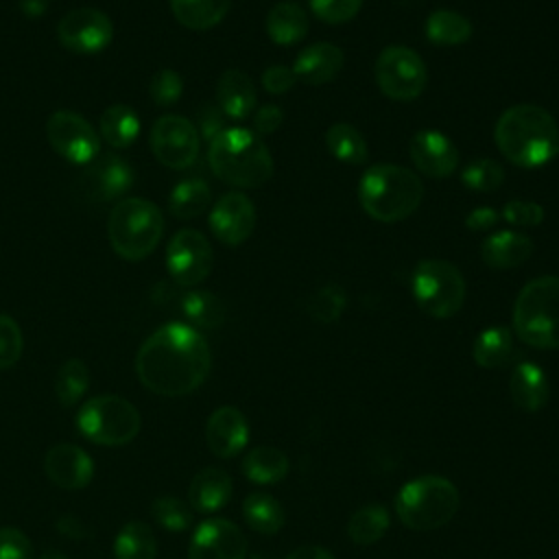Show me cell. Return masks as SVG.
I'll list each match as a JSON object with an SVG mask.
<instances>
[{"label":"cell","instance_id":"obj_29","mask_svg":"<svg viewBox=\"0 0 559 559\" xmlns=\"http://www.w3.org/2000/svg\"><path fill=\"white\" fill-rule=\"evenodd\" d=\"M212 201V190L203 179L190 177L181 179L168 197V210L179 221H190L201 216Z\"/></svg>","mask_w":559,"mask_h":559},{"label":"cell","instance_id":"obj_21","mask_svg":"<svg viewBox=\"0 0 559 559\" xmlns=\"http://www.w3.org/2000/svg\"><path fill=\"white\" fill-rule=\"evenodd\" d=\"M533 253V240L522 231H493L480 245V258L489 269L507 271L524 264Z\"/></svg>","mask_w":559,"mask_h":559},{"label":"cell","instance_id":"obj_13","mask_svg":"<svg viewBox=\"0 0 559 559\" xmlns=\"http://www.w3.org/2000/svg\"><path fill=\"white\" fill-rule=\"evenodd\" d=\"M46 138L52 151L72 164H90L100 151L98 131L70 109H59L48 118Z\"/></svg>","mask_w":559,"mask_h":559},{"label":"cell","instance_id":"obj_31","mask_svg":"<svg viewBox=\"0 0 559 559\" xmlns=\"http://www.w3.org/2000/svg\"><path fill=\"white\" fill-rule=\"evenodd\" d=\"M323 142L328 146V151L343 164L349 166H362L369 157V148H367V140L362 138V133L349 124V122H336L332 124L325 135Z\"/></svg>","mask_w":559,"mask_h":559},{"label":"cell","instance_id":"obj_9","mask_svg":"<svg viewBox=\"0 0 559 559\" xmlns=\"http://www.w3.org/2000/svg\"><path fill=\"white\" fill-rule=\"evenodd\" d=\"M138 408L118 395H96L87 400L79 415V430L98 445H122L140 432Z\"/></svg>","mask_w":559,"mask_h":559},{"label":"cell","instance_id":"obj_51","mask_svg":"<svg viewBox=\"0 0 559 559\" xmlns=\"http://www.w3.org/2000/svg\"><path fill=\"white\" fill-rule=\"evenodd\" d=\"M57 528H59L66 537H72V539H85V537L92 535V528H90L83 520H79L76 515H63V518H59Z\"/></svg>","mask_w":559,"mask_h":559},{"label":"cell","instance_id":"obj_49","mask_svg":"<svg viewBox=\"0 0 559 559\" xmlns=\"http://www.w3.org/2000/svg\"><path fill=\"white\" fill-rule=\"evenodd\" d=\"M223 111L216 107V105H203L201 109H199V127H197V131H199V138H203V140H212V138H216L223 129H225V124H223Z\"/></svg>","mask_w":559,"mask_h":559},{"label":"cell","instance_id":"obj_42","mask_svg":"<svg viewBox=\"0 0 559 559\" xmlns=\"http://www.w3.org/2000/svg\"><path fill=\"white\" fill-rule=\"evenodd\" d=\"M148 94L155 105H162V107L175 105L183 94V81H181L179 72L170 70V68L159 70L148 83Z\"/></svg>","mask_w":559,"mask_h":559},{"label":"cell","instance_id":"obj_32","mask_svg":"<svg viewBox=\"0 0 559 559\" xmlns=\"http://www.w3.org/2000/svg\"><path fill=\"white\" fill-rule=\"evenodd\" d=\"M474 362L485 369H498L509 362L513 354V334L504 325H491L483 330L474 341Z\"/></svg>","mask_w":559,"mask_h":559},{"label":"cell","instance_id":"obj_40","mask_svg":"<svg viewBox=\"0 0 559 559\" xmlns=\"http://www.w3.org/2000/svg\"><path fill=\"white\" fill-rule=\"evenodd\" d=\"M461 181L465 188L476 190V192H493L502 186L504 181V168L489 157H480L469 162L463 173H461Z\"/></svg>","mask_w":559,"mask_h":559},{"label":"cell","instance_id":"obj_16","mask_svg":"<svg viewBox=\"0 0 559 559\" xmlns=\"http://www.w3.org/2000/svg\"><path fill=\"white\" fill-rule=\"evenodd\" d=\"M245 555L247 539L242 531L225 518L201 522L188 548V559H245Z\"/></svg>","mask_w":559,"mask_h":559},{"label":"cell","instance_id":"obj_44","mask_svg":"<svg viewBox=\"0 0 559 559\" xmlns=\"http://www.w3.org/2000/svg\"><path fill=\"white\" fill-rule=\"evenodd\" d=\"M312 13L325 24H343L358 15L362 0H308Z\"/></svg>","mask_w":559,"mask_h":559},{"label":"cell","instance_id":"obj_18","mask_svg":"<svg viewBox=\"0 0 559 559\" xmlns=\"http://www.w3.org/2000/svg\"><path fill=\"white\" fill-rule=\"evenodd\" d=\"M44 472L57 487L76 491L90 485L94 476V463L79 445L59 443L46 452Z\"/></svg>","mask_w":559,"mask_h":559},{"label":"cell","instance_id":"obj_28","mask_svg":"<svg viewBox=\"0 0 559 559\" xmlns=\"http://www.w3.org/2000/svg\"><path fill=\"white\" fill-rule=\"evenodd\" d=\"M288 456L271 445H258L249 450L242 461L245 476L258 485L280 483L288 474Z\"/></svg>","mask_w":559,"mask_h":559},{"label":"cell","instance_id":"obj_30","mask_svg":"<svg viewBox=\"0 0 559 559\" xmlns=\"http://www.w3.org/2000/svg\"><path fill=\"white\" fill-rule=\"evenodd\" d=\"M426 37L437 46H461L472 37V22L454 9H435L426 17Z\"/></svg>","mask_w":559,"mask_h":559},{"label":"cell","instance_id":"obj_22","mask_svg":"<svg viewBox=\"0 0 559 559\" xmlns=\"http://www.w3.org/2000/svg\"><path fill=\"white\" fill-rule=\"evenodd\" d=\"M218 109L234 120H245L255 109V85L242 70L229 68L216 83Z\"/></svg>","mask_w":559,"mask_h":559},{"label":"cell","instance_id":"obj_1","mask_svg":"<svg viewBox=\"0 0 559 559\" xmlns=\"http://www.w3.org/2000/svg\"><path fill=\"white\" fill-rule=\"evenodd\" d=\"M212 367L210 345L188 323H166L138 349L135 373L140 382L166 397L188 395L199 389Z\"/></svg>","mask_w":559,"mask_h":559},{"label":"cell","instance_id":"obj_17","mask_svg":"<svg viewBox=\"0 0 559 559\" xmlns=\"http://www.w3.org/2000/svg\"><path fill=\"white\" fill-rule=\"evenodd\" d=\"M408 155L419 173L441 179L456 170L459 151L454 142L439 129H421L408 142Z\"/></svg>","mask_w":559,"mask_h":559},{"label":"cell","instance_id":"obj_26","mask_svg":"<svg viewBox=\"0 0 559 559\" xmlns=\"http://www.w3.org/2000/svg\"><path fill=\"white\" fill-rule=\"evenodd\" d=\"M175 20L190 31L216 26L229 11L231 0H168Z\"/></svg>","mask_w":559,"mask_h":559},{"label":"cell","instance_id":"obj_2","mask_svg":"<svg viewBox=\"0 0 559 559\" xmlns=\"http://www.w3.org/2000/svg\"><path fill=\"white\" fill-rule=\"evenodd\" d=\"M493 140L511 164L520 168H539L557 155L559 127L552 114L544 107L520 103L500 114Z\"/></svg>","mask_w":559,"mask_h":559},{"label":"cell","instance_id":"obj_8","mask_svg":"<svg viewBox=\"0 0 559 559\" xmlns=\"http://www.w3.org/2000/svg\"><path fill=\"white\" fill-rule=\"evenodd\" d=\"M411 290L419 310L435 319L454 317L465 301V280L448 260H421L413 271Z\"/></svg>","mask_w":559,"mask_h":559},{"label":"cell","instance_id":"obj_45","mask_svg":"<svg viewBox=\"0 0 559 559\" xmlns=\"http://www.w3.org/2000/svg\"><path fill=\"white\" fill-rule=\"evenodd\" d=\"M500 216L515 227H535L544 221V207L535 201L524 199H511L504 203Z\"/></svg>","mask_w":559,"mask_h":559},{"label":"cell","instance_id":"obj_3","mask_svg":"<svg viewBox=\"0 0 559 559\" xmlns=\"http://www.w3.org/2000/svg\"><path fill=\"white\" fill-rule=\"evenodd\" d=\"M212 173L234 188H260L273 177V157L260 135L245 127H225L210 140Z\"/></svg>","mask_w":559,"mask_h":559},{"label":"cell","instance_id":"obj_43","mask_svg":"<svg viewBox=\"0 0 559 559\" xmlns=\"http://www.w3.org/2000/svg\"><path fill=\"white\" fill-rule=\"evenodd\" d=\"M22 356V330L9 314L0 312V369L13 367Z\"/></svg>","mask_w":559,"mask_h":559},{"label":"cell","instance_id":"obj_37","mask_svg":"<svg viewBox=\"0 0 559 559\" xmlns=\"http://www.w3.org/2000/svg\"><path fill=\"white\" fill-rule=\"evenodd\" d=\"M116 559H155L157 542L148 524L129 522L116 537L114 544Z\"/></svg>","mask_w":559,"mask_h":559},{"label":"cell","instance_id":"obj_20","mask_svg":"<svg viewBox=\"0 0 559 559\" xmlns=\"http://www.w3.org/2000/svg\"><path fill=\"white\" fill-rule=\"evenodd\" d=\"M343 50L330 41H317L306 46L295 63L293 72L297 81H304L308 85H323L330 83L343 68Z\"/></svg>","mask_w":559,"mask_h":559},{"label":"cell","instance_id":"obj_12","mask_svg":"<svg viewBox=\"0 0 559 559\" xmlns=\"http://www.w3.org/2000/svg\"><path fill=\"white\" fill-rule=\"evenodd\" d=\"M148 142L159 164L173 170H183L194 164L201 138L188 118L166 114L155 120Z\"/></svg>","mask_w":559,"mask_h":559},{"label":"cell","instance_id":"obj_52","mask_svg":"<svg viewBox=\"0 0 559 559\" xmlns=\"http://www.w3.org/2000/svg\"><path fill=\"white\" fill-rule=\"evenodd\" d=\"M286 559H334V555L328 548H323V546L306 544V546L295 548Z\"/></svg>","mask_w":559,"mask_h":559},{"label":"cell","instance_id":"obj_23","mask_svg":"<svg viewBox=\"0 0 559 559\" xmlns=\"http://www.w3.org/2000/svg\"><path fill=\"white\" fill-rule=\"evenodd\" d=\"M509 393L513 404L524 413H537L550 397V384L546 373L535 362H520L511 371Z\"/></svg>","mask_w":559,"mask_h":559},{"label":"cell","instance_id":"obj_19","mask_svg":"<svg viewBox=\"0 0 559 559\" xmlns=\"http://www.w3.org/2000/svg\"><path fill=\"white\" fill-rule=\"evenodd\" d=\"M205 441L216 456H236L249 441V424L245 415L234 406L216 408L205 424Z\"/></svg>","mask_w":559,"mask_h":559},{"label":"cell","instance_id":"obj_36","mask_svg":"<svg viewBox=\"0 0 559 559\" xmlns=\"http://www.w3.org/2000/svg\"><path fill=\"white\" fill-rule=\"evenodd\" d=\"M389 522H391V515H389L386 507L365 504L362 509H358L349 518L347 535L354 544L369 546V544H376L384 537V533L389 531Z\"/></svg>","mask_w":559,"mask_h":559},{"label":"cell","instance_id":"obj_4","mask_svg":"<svg viewBox=\"0 0 559 559\" xmlns=\"http://www.w3.org/2000/svg\"><path fill=\"white\" fill-rule=\"evenodd\" d=\"M424 199L421 179L400 164H373L358 183L362 210L380 223H400L408 218Z\"/></svg>","mask_w":559,"mask_h":559},{"label":"cell","instance_id":"obj_25","mask_svg":"<svg viewBox=\"0 0 559 559\" xmlns=\"http://www.w3.org/2000/svg\"><path fill=\"white\" fill-rule=\"evenodd\" d=\"M266 35L277 46L299 44L308 35V13L297 2H277L266 13Z\"/></svg>","mask_w":559,"mask_h":559},{"label":"cell","instance_id":"obj_15","mask_svg":"<svg viewBox=\"0 0 559 559\" xmlns=\"http://www.w3.org/2000/svg\"><path fill=\"white\" fill-rule=\"evenodd\" d=\"M212 234L229 247L242 245L255 229V205L242 192H225L210 212Z\"/></svg>","mask_w":559,"mask_h":559},{"label":"cell","instance_id":"obj_35","mask_svg":"<svg viewBox=\"0 0 559 559\" xmlns=\"http://www.w3.org/2000/svg\"><path fill=\"white\" fill-rule=\"evenodd\" d=\"M242 515L247 524L262 535H273L284 526V509L282 504L264 491H253L242 502Z\"/></svg>","mask_w":559,"mask_h":559},{"label":"cell","instance_id":"obj_34","mask_svg":"<svg viewBox=\"0 0 559 559\" xmlns=\"http://www.w3.org/2000/svg\"><path fill=\"white\" fill-rule=\"evenodd\" d=\"M181 312L192 328L214 330L221 328L227 310L225 304L210 290H190L181 297Z\"/></svg>","mask_w":559,"mask_h":559},{"label":"cell","instance_id":"obj_24","mask_svg":"<svg viewBox=\"0 0 559 559\" xmlns=\"http://www.w3.org/2000/svg\"><path fill=\"white\" fill-rule=\"evenodd\" d=\"M229 498H231V478L227 472L218 467L201 469L190 483L188 500L194 511L214 513L223 509L229 502Z\"/></svg>","mask_w":559,"mask_h":559},{"label":"cell","instance_id":"obj_33","mask_svg":"<svg viewBox=\"0 0 559 559\" xmlns=\"http://www.w3.org/2000/svg\"><path fill=\"white\" fill-rule=\"evenodd\" d=\"M92 179L100 197L116 199V197H122L133 186V170L127 159L116 155H105L98 159V164H94Z\"/></svg>","mask_w":559,"mask_h":559},{"label":"cell","instance_id":"obj_41","mask_svg":"<svg viewBox=\"0 0 559 559\" xmlns=\"http://www.w3.org/2000/svg\"><path fill=\"white\" fill-rule=\"evenodd\" d=\"M151 515L166 531H186L192 524L190 507L183 500L175 498V496L157 498L151 504Z\"/></svg>","mask_w":559,"mask_h":559},{"label":"cell","instance_id":"obj_11","mask_svg":"<svg viewBox=\"0 0 559 559\" xmlns=\"http://www.w3.org/2000/svg\"><path fill=\"white\" fill-rule=\"evenodd\" d=\"M212 262V245L199 229H179L168 240L166 269L175 284L186 288L201 284L210 275Z\"/></svg>","mask_w":559,"mask_h":559},{"label":"cell","instance_id":"obj_5","mask_svg":"<svg viewBox=\"0 0 559 559\" xmlns=\"http://www.w3.org/2000/svg\"><path fill=\"white\" fill-rule=\"evenodd\" d=\"M515 336L535 349H559V277L542 275L522 286L513 304Z\"/></svg>","mask_w":559,"mask_h":559},{"label":"cell","instance_id":"obj_54","mask_svg":"<svg viewBox=\"0 0 559 559\" xmlns=\"http://www.w3.org/2000/svg\"><path fill=\"white\" fill-rule=\"evenodd\" d=\"M39 559H68L63 552H59V550H48V552H44Z\"/></svg>","mask_w":559,"mask_h":559},{"label":"cell","instance_id":"obj_39","mask_svg":"<svg viewBox=\"0 0 559 559\" xmlns=\"http://www.w3.org/2000/svg\"><path fill=\"white\" fill-rule=\"evenodd\" d=\"M347 306V297L341 286L336 284H325L321 286L310 299L306 301V312L317 321V323H334Z\"/></svg>","mask_w":559,"mask_h":559},{"label":"cell","instance_id":"obj_14","mask_svg":"<svg viewBox=\"0 0 559 559\" xmlns=\"http://www.w3.org/2000/svg\"><path fill=\"white\" fill-rule=\"evenodd\" d=\"M57 37L66 50L76 55H92L105 50L111 44L114 24L100 9L79 7L59 20Z\"/></svg>","mask_w":559,"mask_h":559},{"label":"cell","instance_id":"obj_53","mask_svg":"<svg viewBox=\"0 0 559 559\" xmlns=\"http://www.w3.org/2000/svg\"><path fill=\"white\" fill-rule=\"evenodd\" d=\"M48 2L50 0H17V7L26 17H41L48 9Z\"/></svg>","mask_w":559,"mask_h":559},{"label":"cell","instance_id":"obj_47","mask_svg":"<svg viewBox=\"0 0 559 559\" xmlns=\"http://www.w3.org/2000/svg\"><path fill=\"white\" fill-rule=\"evenodd\" d=\"M297 83L293 68L286 66H271L262 72V85L269 94H284Z\"/></svg>","mask_w":559,"mask_h":559},{"label":"cell","instance_id":"obj_7","mask_svg":"<svg viewBox=\"0 0 559 559\" xmlns=\"http://www.w3.org/2000/svg\"><path fill=\"white\" fill-rule=\"evenodd\" d=\"M459 502L461 496L452 480L428 474L413 478L397 491L395 515L413 531H435L454 518Z\"/></svg>","mask_w":559,"mask_h":559},{"label":"cell","instance_id":"obj_46","mask_svg":"<svg viewBox=\"0 0 559 559\" xmlns=\"http://www.w3.org/2000/svg\"><path fill=\"white\" fill-rule=\"evenodd\" d=\"M0 559H33L31 539L15 526L0 528Z\"/></svg>","mask_w":559,"mask_h":559},{"label":"cell","instance_id":"obj_10","mask_svg":"<svg viewBox=\"0 0 559 559\" xmlns=\"http://www.w3.org/2000/svg\"><path fill=\"white\" fill-rule=\"evenodd\" d=\"M376 85L391 100H415L428 85L424 59L408 46H386L373 66Z\"/></svg>","mask_w":559,"mask_h":559},{"label":"cell","instance_id":"obj_27","mask_svg":"<svg viewBox=\"0 0 559 559\" xmlns=\"http://www.w3.org/2000/svg\"><path fill=\"white\" fill-rule=\"evenodd\" d=\"M98 135L111 148H127L140 135V118L129 105H111L100 116Z\"/></svg>","mask_w":559,"mask_h":559},{"label":"cell","instance_id":"obj_38","mask_svg":"<svg viewBox=\"0 0 559 559\" xmlns=\"http://www.w3.org/2000/svg\"><path fill=\"white\" fill-rule=\"evenodd\" d=\"M90 386V371L83 360L70 358L66 360L55 376V395L63 406L76 404Z\"/></svg>","mask_w":559,"mask_h":559},{"label":"cell","instance_id":"obj_50","mask_svg":"<svg viewBox=\"0 0 559 559\" xmlns=\"http://www.w3.org/2000/svg\"><path fill=\"white\" fill-rule=\"evenodd\" d=\"M498 221H500L498 210L487 207V205L474 207V210L465 216V225H467V229H472V231H487V229H491Z\"/></svg>","mask_w":559,"mask_h":559},{"label":"cell","instance_id":"obj_55","mask_svg":"<svg viewBox=\"0 0 559 559\" xmlns=\"http://www.w3.org/2000/svg\"><path fill=\"white\" fill-rule=\"evenodd\" d=\"M557 155H559V148H557Z\"/></svg>","mask_w":559,"mask_h":559},{"label":"cell","instance_id":"obj_6","mask_svg":"<svg viewBox=\"0 0 559 559\" xmlns=\"http://www.w3.org/2000/svg\"><path fill=\"white\" fill-rule=\"evenodd\" d=\"M164 231L162 210L142 197H129L114 205L107 221V236L111 249L129 260H144L155 251Z\"/></svg>","mask_w":559,"mask_h":559},{"label":"cell","instance_id":"obj_48","mask_svg":"<svg viewBox=\"0 0 559 559\" xmlns=\"http://www.w3.org/2000/svg\"><path fill=\"white\" fill-rule=\"evenodd\" d=\"M284 120V114L277 105H262L255 114H253V133L255 135H271L280 129Z\"/></svg>","mask_w":559,"mask_h":559}]
</instances>
